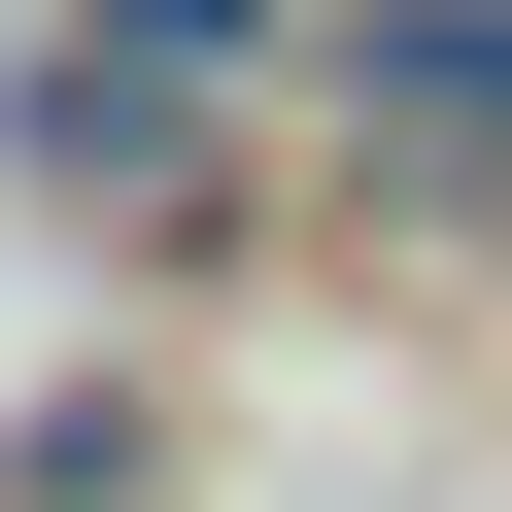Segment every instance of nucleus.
Returning <instances> with one entry per match:
<instances>
[{"label": "nucleus", "mask_w": 512, "mask_h": 512, "mask_svg": "<svg viewBox=\"0 0 512 512\" xmlns=\"http://www.w3.org/2000/svg\"><path fill=\"white\" fill-rule=\"evenodd\" d=\"M376 69H410L444 137H512V0H444V35H376Z\"/></svg>", "instance_id": "f257e3e1"}, {"label": "nucleus", "mask_w": 512, "mask_h": 512, "mask_svg": "<svg viewBox=\"0 0 512 512\" xmlns=\"http://www.w3.org/2000/svg\"><path fill=\"white\" fill-rule=\"evenodd\" d=\"M239 35H274V0H137V69H239Z\"/></svg>", "instance_id": "f03ea898"}]
</instances>
